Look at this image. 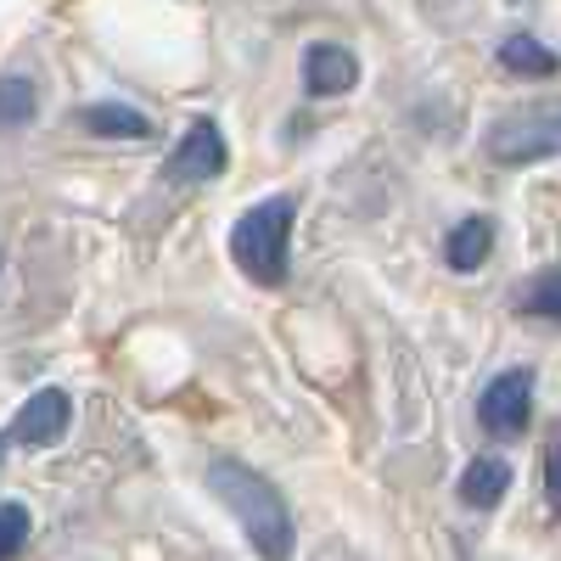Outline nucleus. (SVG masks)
I'll list each match as a JSON object with an SVG mask.
<instances>
[{"mask_svg": "<svg viewBox=\"0 0 561 561\" xmlns=\"http://www.w3.org/2000/svg\"><path fill=\"white\" fill-rule=\"evenodd\" d=\"M208 489L214 500L230 511V517L242 523L248 545L264 556V561H293V545H298V528H293V511L280 500V489L253 472L242 460H214L208 466Z\"/></svg>", "mask_w": 561, "mask_h": 561, "instance_id": "1", "label": "nucleus"}, {"mask_svg": "<svg viewBox=\"0 0 561 561\" xmlns=\"http://www.w3.org/2000/svg\"><path fill=\"white\" fill-rule=\"evenodd\" d=\"M293 219H298L293 197H270V203H259L237 219V230H230V259L242 264L248 280H259V287H280V280H287Z\"/></svg>", "mask_w": 561, "mask_h": 561, "instance_id": "2", "label": "nucleus"}, {"mask_svg": "<svg viewBox=\"0 0 561 561\" xmlns=\"http://www.w3.org/2000/svg\"><path fill=\"white\" fill-rule=\"evenodd\" d=\"M489 158L505 163V169H528V163H545L561 152V102H534V107H517L505 113L494 129H489Z\"/></svg>", "mask_w": 561, "mask_h": 561, "instance_id": "3", "label": "nucleus"}, {"mask_svg": "<svg viewBox=\"0 0 561 561\" xmlns=\"http://www.w3.org/2000/svg\"><path fill=\"white\" fill-rule=\"evenodd\" d=\"M478 421L489 438H523L534 421V377L528 370H500L478 399Z\"/></svg>", "mask_w": 561, "mask_h": 561, "instance_id": "4", "label": "nucleus"}, {"mask_svg": "<svg viewBox=\"0 0 561 561\" xmlns=\"http://www.w3.org/2000/svg\"><path fill=\"white\" fill-rule=\"evenodd\" d=\"M230 169V147H225V129L214 118H192L180 135V147L169 152L163 174L180 180V185H203V180H219Z\"/></svg>", "mask_w": 561, "mask_h": 561, "instance_id": "5", "label": "nucleus"}, {"mask_svg": "<svg viewBox=\"0 0 561 561\" xmlns=\"http://www.w3.org/2000/svg\"><path fill=\"white\" fill-rule=\"evenodd\" d=\"M68 421H73L68 393H62V388H39V393L18 410L12 438H18V444H28V449H51V444L68 433Z\"/></svg>", "mask_w": 561, "mask_h": 561, "instance_id": "6", "label": "nucleus"}, {"mask_svg": "<svg viewBox=\"0 0 561 561\" xmlns=\"http://www.w3.org/2000/svg\"><path fill=\"white\" fill-rule=\"evenodd\" d=\"M304 84H309V96H343V90H354L359 84V62L343 51V45H332V39H320V45H309L304 51Z\"/></svg>", "mask_w": 561, "mask_h": 561, "instance_id": "7", "label": "nucleus"}, {"mask_svg": "<svg viewBox=\"0 0 561 561\" xmlns=\"http://www.w3.org/2000/svg\"><path fill=\"white\" fill-rule=\"evenodd\" d=\"M489 248H494V219L472 214V219H460L449 237H444V264H449L455 275H472V270L489 259Z\"/></svg>", "mask_w": 561, "mask_h": 561, "instance_id": "8", "label": "nucleus"}, {"mask_svg": "<svg viewBox=\"0 0 561 561\" xmlns=\"http://www.w3.org/2000/svg\"><path fill=\"white\" fill-rule=\"evenodd\" d=\"M505 489H511V466H505L500 455H478V460L460 472V500L472 505V511H494V505L505 500Z\"/></svg>", "mask_w": 561, "mask_h": 561, "instance_id": "9", "label": "nucleus"}, {"mask_svg": "<svg viewBox=\"0 0 561 561\" xmlns=\"http://www.w3.org/2000/svg\"><path fill=\"white\" fill-rule=\"evenodd\" d=\"M79 124L90 135H107V140H147L152 135V118L147 113H135V107H118V102H96V107H84Z\"/></svg>", "mask_w": 561, "mask_h": 561, "instance_id": "10", "label": "nucleus"}, {"mask_svg": "<svg viewBox=\"0 0 561 561\" xmlns=\"http://www.w3.org/2000/svg\"><path fill=\"white\" fill-rule=\"evenodd\" d=\"M500 68L523 73V79H550L561 68V57L550 51V45H539L534 34H511V39H500Z\"/></svg>", "mask_w": 561, "mask_h": 561, "instance_id": "11", "label": "nucleus"}, {"mask_svg": "<svg viewBox=\"0 0 561 561\" xmlns=\"http://www.w3.org/2000/svg\"><path fill=\"white\" fill-rule=\"evenodd\" d=\"M34 113H39L34 79H23V73H7V79H0V129H18V124H28Z\"/></svg>", "mask_w": 561, "mask_h": 561, "instance_id": "12", "label": "nucleus"}, {"mask_svg": "<svg viewBox=\"0 0 561 561\" xmlns=\"http://www.w3.org/2000/svg\"><path fill=\"white\" fill-rule=\"evenodd\" d=\"M523 309L539 314V320H556L561 325V270H545L528 280V293H523Z\"/></svg>", "mask_w": 561, "mask_h": 561, "instance_id": "13", "label": "nucleus"}, {"mask_svg": "<svg viewBox=\"0 0 561 561\" xmlns=\"http://www.w3.org/2000/svg\"><path fill=\"white\" fill-rule=\"evenodd\" d=\"M28 545V511L23 505H0V561H12Z\"/></svg>", "mask_w": 561, "mask_h": 561, "instance_id": "14", "label": "nucleus"}, {"mask_svg": "<svg viewBox=\"0 0 561 561\" xmlns=\"http://www.w3.org/2000/svg\"><path fill=\"white\" fill-rule=\"evenodd\" d=\"M545 489H550V500L561 505V433L545 444Z\"/></svg>", "mask_w": 561, "mask_h": 561, "instance_id": "15", "label": "nucleus"}, {"mask_svg": "<svg viewBox=\"0 0 561 561\" xmlns=\"http://www.w3.org/2000/svg\"><path fill=\"white\" fill-rule=\"evenodd\" d=\"M0 460H7V438H0Z\"/></svg>", "mask_w": 561, "mask_h": 561, "instance_id": "16", "label": "nucleus"}]
</instances>
